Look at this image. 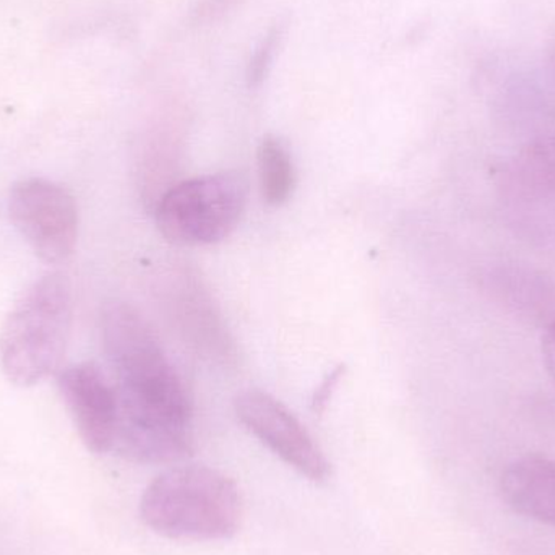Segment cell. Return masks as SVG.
Masks as SVG:
<instances>
[{
  "mask_svg": "<svg viewBox=\"0 0 555 555\" xmlns=\"http://www.w3.org/2000/svg\"><path fill=\"white\" fill-rule=\"evenodd\" d=\"M339 375H341V369L333 372V374L330 375L328 380L323 382L322 388H320L319 393L315 395V406L317 404H319V406L325 404L326 398L332 393V388L338 384Z\"/></svg>",
  "mask_w": 555,
  "mask_h": 555,
  "instance_id": "4fadbf2b",
  "label": "cell"
},
{
  "mask_svg": "<svg viewBox=\"0 0 555 555\" xmlns=\"http://www.w3.org/2000/svg\"><path fill=\"white\" fill-rule=\"evenodd\" d=\"M502 217L524 243L555 254V135L527 143L498 175Z\"/></svg>",
  "mask_w": 555,
  "mask_h": 555,
  "instance_id": "5b68a950",
  "label": "cell"
},
{
  "mask_svg": "<svg viewBox=\"0 0 555 555\" xmlns=\"http://www.w3.org/2000/svg\"><path fill=\"white\" fill-rule=\"evenodd\" d=\"M101 336L117 397L113 452L140 463L188 456L191 397L150 323L130 304L113 300L101 312Z\"/></svg>",
  "mask_w": 555,
  "mask_h": 555,
  "instance_id": "6da1fadb",
  "label": "cell"
},
{
  "mask_svg": "<svg viewBox=\"0 0 555 555\" xmlns=\"http://www.w3.org/2000/svg\"><path fill=\"white\" fill-rule=\"evenodd\" d=\"M259 179L263 201L270 207H281L293 197L296 168L283 140L269 135L259 146Z\"/></svg>",
  "mask_w": 555,
  "mask_h": 555,
  "instance_id": "8fae6325",
  "label": "cell"
},
{
  "mask_svg": "<svg viewBox=\"0 0 555 555\" xmlns=\"http://www.w3.org/2000/svg\"><path fill=\"white\" fill-rule=\"evenodd\" d=\"M57 387L87 449L98 455L113 452L117 427L114 384L93 362H80L61 371Z\"/></svg>",
  "mask_w": 555,
  "mask_h": 555,
  "instance_id": "ba28073f",
  "label": "cell"
},
{
  "mask_svg": "<svg viewBox=\"0 0 555 555\" xmlns=\"http://www.w3.org/2000/svg\"><path fill=\"white\" fill-rule=\"evenodd\" d=\"M9 215L42 262L61 263L74 254L78 207L64 185L42 178L16 182L9 195Z\"/></svg>",
  "mask_w": 555,
  "mask_h": 555,
  "instance_id": "8992f818",
  "label": "cell"
},
{
  "mask_svg": "<svg viewBox=\"0 0 555 555\" xmlns=\"http://www.w3.org/2000/svg\"><path fill=\"white\" fill-rule=\"evenodd\" d=\"M74 297L62 273L39 278L0 332V365L12 384L31 387L61 367L70 338Z\"/></svg>",
  "mask_w": 555,
  "mask_h": 555,
  "instance_id": "3957f363",
  "label": "cell"
},
{
  "mask_svg": "<svg viewBox=\"0 0 555 555\" xmlns=\"http://www.w3.org/2000/svg\"><path fill=\"white\" fill-rule=\"evenodd\" d=\"M247 205V182L237 172H218L179 182L156 207V223L176 246H211L233 234Z\"/></svg>",
  "mask_w": 555,
  "mask_h": 555,
  "instance_id": "277c9868",
  "label": "cell"
},
{
  "mask_svg": "<svg viewBox=\"0 0 555 555\" xmlns=\"http://www.w3.org/2000/svg\"><path fill=\"white\" fill-rule=\"evenodd\" d=\"M541 349H543V361L544 365H546L547 374H550L555 382V322L543 330Z\"/></svg>",
  "mask_w": 555,
  "mask_h": 555,
  "instance_id": "7c38bea8",
  "label": "cell"
},
{
  "mask_svg": "<svg viewBox=\"0 0 555 555\" xmlns=\"http://www.w3.org/2000/svg\"><path fill=\"white\" fill-rule=\"evenodd\" d=\"M489 299L511 315L546 328L555 322V275L530 263L498 262L481 278Z\"/></svg>",
  "mask_w": 555,
  "mask_h": 555,
  "instance_id": "9c48e42d",
  "label": "cell"
},
{
  "mask_svg": "<svg viewBox=\"0 0 555 555\" xmlns=\"http://www.w3.org/2000/svg\"><path fill=\"white\" fill-rule=\"evenodd\" d=\"M240 423L269 447L286 465L313 482L332 475V466L319 443L299 420L272 395L260 390L241 393L234 401Z\"/></svg>",
  "mask_w": 555,
  "mask_h": 555,
  "instance_id": "52a82bcc",
  "label": "cell"
},
{
  "mask_svg": "<svg viewBox=\"0 0 555 555\" xmlns=\"http://www.w3.org/2000/svg\"><path fill=\"white\" fill-rule=\"evenodd\" d=\"M140 517L150 530L171 540H228L243 521V498L236 482L218 469L178 466L145 489Z\"/></svg>",
  "mask_w": 555,
  "mask_h": 555,
  "instance_id": "7a4b0ae2",
  "label": "cell"
},
{
  "mask_svg": "<svg viewBox=\"0 0 555 555\" xmlns=\"http://www.w3.org/2000/svg\"><path fill=\"white\" fill-rule=\"evenodd\" d=\"M499 485L515 514L555 528V459L527 455L514 460L505 466Z\"/></svg>",
  "mask_w": 555,
  "mask_h": 555,
  "instance_id": "30bf717a",
  "label": "cell"
}]
</instances>
